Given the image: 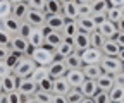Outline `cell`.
I'll list each match as a JSON object with an SVG mask.
<instances>
[{
  "mask_svg": "<svg viewBox=\"0 0 124 103\" xmlns=\"http://www.w3.org/2000/svg\"><path fill=\"white\" fill-rule=\"evenodd\" d=\"M31 58L36 62V65H43V67H50V64L55 60V50L50 48V47H40V48H35L33 50V55Z\"/></svg>",
  "mask_w": 124,
  "mask_h": 103,
  "instance_id": "1",
  "label": "cell"
},
{
  "mask_svg": "<svg viewBox=\"0 0 124 103\" xmlns=\"http://www.w3.org/2000/svg\"><path fill=\"white\" fill-rule=\"evenodd\" d=\"M36 67H38L36 62H35L31 57H23L21 60H19V64H17V67H16L12 72H14L19 79H26V77H31V74L35 72Z\"/></svg>",
  "mask_w": 124,
  "mask_h": 103,
  "instance_id": "2",
  "label": "cell"
},
{
  "mask_svg": "<svg viewBox=\"0 0 124 103\" xmlns=\"http://www.w3.org/2000/svg\"><path fill=\"white\" fill-rule=\"evenodd\" d=\"M100 67H102V70L105 72V74L116 76V74H119V72H122L124 64L119 60V57H105L103 55L102 62H100Z\"/></svg>",
  "mask_w": 124,
  "mask_h": 103,
  "instance_id": "3",
  "label": "cell"
},
{
  "mask_svg": "<svg viewBox=\"0 0 124 103\" xmlns=\"http://www.w3.org/2000/svg\"><path fill=\"white\" fill-rule=\"evenodd\" d=\"M67 65H66V62L62 60L60 57H57L55 55V60L50 64V67H48V76L52 77V79H59V77H64L66 74H67Z\"/></svg>",
  "mask_w": 124,
  "mask_h": 103,
  "instance_id": "4",
  "label": "cell"
},
{
  "mask_svg": "<svg viewBox=\"0 0 124 103\" xmlns=\"http://www.w3.org/2000/svg\"><path fill=\"white\" fill-rule=\"evenodd\" d=\"M81 58H83V64L85 65H91V64H100L102 58H103V53L100 48H86L85 52H81Z\"/></svg>",
  "mask_w": 124,
  "mask_h": 103,
  "instance_id": "5",
  "label": "cell"
},
{
  "mask_svg": "<svg viewBox=\"0 0 124 103\" xmlns=\"http://www.w3.org/2000/svg\"><path fill=\"white\" fill-rule=\"evenodd\" d=\"M26 22H29L33 27H43L46 24V14L43 10H35V9H29L28 16H26Z\"/></svg>",
  "mask_w": 124,
  "mask_h": 103,
  "instance_id": "6",
  "label": "cell"
},
{
  "mask_svg": "<svg viewBox=\"0 0 124 103\" xmlns=\"http://www.w3.org/2000/svg\"><path fill=\"white\" fill-rule=\"evenodd\" d=\"M76 50H74V38H64V41L55 48V55L60 57L62 60H66L69 55H72Z\"/></svg>",
  "mask_w": 124,
  "mask_h": 103,
  "instance_id": "7",
  "label": "cell"
},
{
  "mask_svg": "<svg viewBox=\"0 0 124 103\" xmlns=\"http://www.w3.org/2000/svg\"><path fill=\"white\" fill-rule=\"evenodd\" d=\"M66 79H67L71 88H81L83 82L86 81V76H85L83 69H74V70H67Z\"/></svg>",
  "mask_w": 124,
  "mask_h": 103,
  "instance_id": "8",
  "label": "cell"
},
{
  "mask_svg": "<svg viewBox=\"0 0 124 103\" xmlns=\"http://www.w3.org/2000/svg\"><path fill=\"white\" fill-rule=\"evenodd\" d=\"M17 91L23 95V96H33L36 91H38V84L31 79V77H26V79H19V86H17Z\"/></svg>",
  "mask_w": 124,
  "mask_h": 103,
  "instance_id": "9",
  "label": "cell"
},
{
  "mask_svg": "<svg viewBox=\"0 0 124 103\" xmlns=\"http://www.w3.org/2000/svg\"><path fill=\"white\" fill-rule=\"evenodd\" d=\"M29 48H31V45H29L28 38H23L21 34L12 36V41H10V50H12V52H17V53L26 55Z\"/></svg>",
  "mask_w": 124,
  "mask_h": 103,
  "instance_id": "10",
  "label": "cell"
},
{
  "mask_svg": "<svg viewBox=\"0 0 124 103\" xmlns=\"http://www.w3.org/2000/svg\"><path fill=\"white\" fill-rule=\"evenodd\" d=\"M97 31H98L105 40H114L116 34L119 33V29H117V24H116V22H112V21H108V19H107L102 26H98Z\"/></svg>",
  "mask_w": 124,
  "mask_h": 103,
  "instance_id": "11",
  "label": "cell"
},
{
  "mask_svg": "<svg viewBox=\"0 0 124 103\" xmlns=\"http://www.w3.org/2000/svg\"><path fill=\"white\" fill-rule=\"evenodd\" d=\"M90 47H91V43H90V34H88V33L79 31V33L74 36V50H76L78 53L85 52V50L90 48Z\"/></svg>",
  "mask_w": 124,
  "mask_h": 103,
  "instance_id": "12",
  "label": "cell"
},
{
  "mask_svg": "<svg viewBox=\"0 0 124 103\" xmlns=\"http://www.w3.org/2000/svg\"><path fill=\"white\" fill-rule=\"evenodd\" d=\"M62 16L66 17V21H78V2L69 0L62 4Z\"/></svg>",
  "mask_w": 124,
  "mask_h": 103,
  "instance_id": "13",
  "label": "cell"
},
{
  "mask_svg": "<svg viewBox=\"0 0 124 103\" xmlns=\"http://www.w3.org/2000/svg\"><path fill=\"white\" fill-rule=\"evenodd\" d=\"M66 17L62 16V14H57V16H46V26H48L50 29H54V31H60L64 29L66 26Z\"/></svg>",
  "mask_w": 124,
  "mask_h": 103,
  "instance_id": "14",
  "label": "cell"
},
{
  "mask_svg": "<svg viewBox=\"0 0 124 103\" xmlns=\"http://www.w3.org/2000/svg\"><path fill=\"white\" fill-rule=\"evenodd\" d=\"M79 89H81V93L85 95V98H95V95L100 91V88H98L97 81H93V79H86Z\"/></svg>",
  "mask_w": 124,
  "mask_h": 103,
  "instance_id": "15",
  "label": "cell"
},
{
  "mask_svg": "<svg viewBox=\"0 0 124 103\" xmlns=\"http://www.w3.org/2000/svg\"><path fill=\"white\" fill-rule=\"evenodd\" d=\"M0 26H2V29H5L7 33H10L12 36H16V34H19V29H21V21H17L16 17H9V19H5V21H2L0 22Z\"/></svg>",
  "mask_w": 124,
  "mask_h": 103,
  "instance_id": "16",
  "label": "cell"
},
{
  "mask_svg": "<svg viewBox=\"0 0 124 103\" xmlns=\"http://www.w3.org/2000/svg\"><path fill=\"white\" fill-rule=\"evenodd\" d=\"M2 84H4V93H12V91H17V86H19V77L10 72L9 76H5L2 79Z\"/></svg>",
  "mask_w": 124,
  "mask_h": 103,
  "instance_id": "17",
  "label": "cell"
},
{
  "mask_svg": "<svg viewBox=\"0 0 124 103\" xmlns=\"http://www.w3.org/2000/svg\"><path fill=\"white\" fill-rule=\"evenodd\" d=\"M69 89H71V86H69L66 76L64 77H59V79H54V88H52V93L54 95H64L66 96L69 93Z\"/></svg>",
  "mask_w": 124,
  "mask_h": 103,
  "instance_id": "18",
  "label": "cell"
},
{
  "mask_svg": "<svg viewBox=\"0 0 124 103\" xmlns=\"http://www.w3.org/2000/svg\"><path fill=\"white\" fill-rule=\"evenodd\" d=\"M78 22V27H79V31H83V33H88V34H91L93 31H97V24H95V21H93L91 17H79L76 21Z\"/></svg>",
  "mask_w": 124,
  "mask_h": 103,
  "instance_id": "19",
  "label": "cell"
},
{
  "mask_svg": "<svg viewBox=\"0 0 124 103\" xmlns=\"http://www.w3.org/2000/svg\"><path fill=\"white\" fill-rule=\"evenodd\" d=\"M119 52H121V47L114 40H105L103 47H102V53L105 57H119Z\"/></svg>",
  "mask_w": 124,
  "mask_h": 103,
  "instance_id": "20",
  "label": "cell"
},
{
  "mask_svg": "<svg viewBox=\"0 0 124 103\" xmlns=\"http://www.w3.org/2000/svg\"><path fill=\"white\" fill-rule=\"evenodd\" d=\"M97 84H98V88H100V91H107V93H108V91L116 86L114 76H112V74H105V72H103V74L97 79Z\"/></svg>",
  "mask_w": 124,
  "mask_h": 103,
  "instance_id": "21",
  "label": "cell"
},
{
  "mask_svg": "<svg viewBox=\"0 0 124 103\" xmlns=\"http://www.w3.org/2000/svg\"><path fill=\"white\" fill-rule=\"evenodd\" d=\"M28 41H29V45L33 47V48H40V47L45 45V34L41 33V29L35 27V29H33V33L28 36Z\"/></svg>",
  "mask_w": 124,
  "mask_h": 103,
  "instance_id": "22",
  "label": "cell"
},
{
  "mask_svg": "<svg viewBox=\"0 0 124 103\" xmlns=\"http://www.w3.org/2000/svg\"><path fill=\"white\" fill-rule=\"evenodd\" d=\"M83 72H85V76L86 79H93V81H97L102 74H103V70L100 67V64H91V65H83Z\"/></svg>",
  "mask_w": 124,
  "mask_h": 103,
  "instance_id": "23",
  "label": "cell"
},
{
  "mask_svg": "<svg viewBox=\"0 0 124 103\" xmlns=\"http://www.w3.org/2000/svg\"><path fill=\"white\" fill-rule=\"evenodd\" d=\"M43 12L46 14V16H57V14H62V2H59V0H46Z\"/></svg>",
  "mask_w": 124,
  "mask_h": 103,
  "instance_id": "24",
  "label": "cell"
},
{
  "mask_svg": "<svg viewBox=\"0 0 124 103\" xmlns=\"http://www.w3.org/2000/svg\"><path fill=\"white\" fill-rule=\"evenodd\" d=\"M62 41H64V34H62L60 31H52L50 34H46V38H45V45L55 50Z\"/></svg>",
  "mask_w": 124,
  "mask_h": 103,
  "instance_id": "25",
  "label": "cell"
},
{
  "mask_svg": "<svg viewBox=\"0 0 124 103\" xmlns=\"http://www.w3.org/2000/svg\"><path fill=\"white\" fill-rule=\"evenodd\" d=\"M66 65H67V69L69 70H74V69H83V58H81V53H78V52H74L72 55H69L67 58H66Z\"/></svg>",
  "mask_w": 124,
  "mask_h": 103,
  "instance_id": "26",
  "label": "cell"
},
{
  "mask_svg": "<svg viewBox=\"0 0 124 103\" xmlns=\"http://www.w3.org/2000/svg\"><path fill=\"white\" fill-rule=\"evenodd\" d=\"M28 12H29V5L28 4H17V5H14L12 9V17H16L17 21H26V16H28Z\"/></svg>",
  "mask_w": 124,
  "mask_h": 103,
  "instance_id": "27",
  "label": "cell"
},
{
  "mask_svg": "<svg viewBox=\"0 0 124 103\" xmlns=\"http://www.w3.org/2000/svg\"><path fill=\"white\" fill-rule=\"evenodd\" d=\"M12 9H14V5L9 0H0V22L12 16Z\"/></svg>",
  "mask_w": 124,
  "mask_h": 103,
  "instance_id": "28",
  "label": "cell"
},
{
  "mask_svg": "<svg viewBox=\"0 0 124 103\" xmlns=\"http://www.w3.org/2000/svg\"><path fill=\"white\" fill-rule=\"evenodd\" d=\"M78 33H79V27H78V22L76 21H67L64 29H62V34L64 38H74Z\"/></svg>",
  "mask_w": 124,
  "mask_h": 103,
  "instance_id": "29",
  "label": "cell"
},
{
  "mask_svg": "<svg viewBox=\"0 0 124 103\" xmlns=\"http://www.w3.org/2000/svg\"><path fill=\"white\" fill-rule=\"evenodd\" d=\"M91 9L93 14H107V10L110 9V4H108V0H93Z\"/></svg>",
  "mask_w": 124,
  "mask_h": 103,
  "instance_id": "30",
  "label": "cell"
},
{
  "mask_svg": "<svg viewBox=\"0 0 124 103\" xmlns=\"http://www.w3.org/2000/svg\"><path fill=\"white\" fill-rule=\"evenodd\" d=\"M66 98H67V103H81L85 100V95L81 93L79 88H71L69 93L66 95Z\"/></svg>",
  "mask_w": 124,
  "mask_h": 103,
  "instance_id": "31",
  "label": "cell"
},
{
  "mask_svg": "<svg viewBox=\"0 0 124 103\" xmlns=\"http://www.w3.org/2000/svg\"><path fill=\"white\" fill-rule=\"evenodd\" d=\"M45 77H50V76H48V67H43V65H38V67L35 69V72L31 74V79H33L36 84H38L40 81H43Z\"/></svg>",
  "mask_w": 124,
  "mask_h": 103,
  "instance_id": "32",
  "label": "cell"
},
{
  "mask_svg": "<svg viewBox=\"0 0 124 103\" xmlns=\"http://www.w3.org/2000/svg\"><path fill=\"white\" fill-rule=\"evenodd\" d=\"M108 96H110V101H121V103H124V88L114 86L112 89L108 91Z\"/></svg>",
  "mask_w": 124,
  "mask_h": 103,
  "instance_id": "33",
  "label": "cell"
},
{
  "mask_svg": "<svg viewBox=\"0 0 124 103\" xmlns=\"http://www.w3.org/2000/svg\"><path fill=\"white\" fill-rule=\"evenodd\" d=\"M90 43H91L93 48H100V50H102L103 43H105V38H103L98 31H93V33L90 34Z\"/></svg>",
  "mask_w": 124,
  "mask_h": 103,
  "instance_id": "34",
  "label": "cell"
},
{
  "mask_svg": "<svg viewBox=\"0 0 124 103\" xmlns=\"http://www.w3.org/2000/svg\"><path fill=\"white\" fill-rule=\"evenodd\" d=\"M121 17H122V9L121 7H110L107 10V19L108 21H112V22H119L121 21Z\"/></svg>",
  "mask_w": 124,
  "mask_h": 103,
  "instance_id": "35",
  "label": "cell"
},
{
  "mask_svg": "<svg viewBox=\"0 0 124 103\" xmlns=\"http://www.w3.org/2000/svg\"><path fill=\"white\" fill-rule=\"evenodd\" d=\"M91 16H93L91 4H78V19L79 17H91Z\"/></svg>",
  "mask_w": 124,
  "mask_h": 103,
  "instance_id": "36",
  "label": "cell"
},
{
  "mask_svg": "<svg viewBox=\"0 0 124 103\" xmlns=\"http://www.w3.org/2000/svg\"><path fill=\"white\" fill-rule=\"evenodd\" d=\"M33 98L38 101V103H52V100H54V95L52 93H46V91H36L35 95H33Z\"/></svg>",
  "mask_w": 124,
  "mask_h": 103,
  "instance_id": "37",
  "label": "cell"
},
{
  "mask_svg": "<svg viewBox=\"0 0 124 103\" xmlns=\"http://www.w3.org/2000/svg\"><path fill=\"white\" fill-rule=\"evenodd\" d=\"M52 88H54V79H52V77H45L43 81L38 82V89H40V91L52 93ZM52 95H54V93H52Z\"/></svg>",
  "mask_w": 124,
  "mask_h": 103,
  "instance_id": "38",
  "label": "cell"
},
{
  "mask_svg": "<svg viewBox=\"0 0 124 103\" xmlns=\"http://www.w3.org/2000/svg\"><path fill=\"white\" fill-rule=\"evenodd\" d=\"M10 41H12V34L2 29V26H0V47H10Z\"/></svg>",
  "mask_w": 124,
  "mask_h": 103,
  "instance_id": "39",
  "label": "cell"
},
{
  "mask_svg": "<svg viewBox=\"0 0 124 103\" xmlns=\"http://www.w3.org/2000/svg\"><path fill=\"white\" fill-rule=\"evenodd\" d=\"M33 29H35V27L31 26L29 22L23 21V22H21V29H19V34H21L23 38H28V36H29L31 33H33Z\"/></svg>",
  "mask_w": 124,
  "mask_h": 103,
  "instance_id": "40",
  "label": "cell"
},
{
  "mask_svg": "<svg viewBox=\"0 0 124 103\" xmlns=\"http://www.w3.org/2000/svg\"><path fill=\"white\" fill-rule=\"evenodd\" d=\"M93 100H95V103H110V96L107 91H98Z\"/></svg>",
  "mask_w": 124,
  "mask_h": 103,
  "instance_id": "41",
  "label": "cell"
},
{
  "mask_svg": "<svg viewBox=\"0 0 124 103\" xmlns=\"http://www.w3.org/2000/svg\"><path fill=\"white\" fill-rule=\"evenodd\" d=\"M45 2H46V0H28V5H29V9L43 10L45 9Z\"/></svg>",
  "mask_w": 124,
  "mask_h": 103,
  "instance_id": "42",
  "label": "cell"
},
{
  "mask_svg": "<svg viewBox=\"0 0 124 103\" xmlns=\"http://www.w3.org/2000/svg\"><path fill=\"white\" fill-rule=\"evenodd\" d=\"M91 19L95 21V24H97V27H98V26H102V24L107 21V14H93Z\"/></svg>",
  "mask_w": 124,
  "mask_h": 103,
  "instance_id": "43",
  "label": "cell"
},
{
  "mask_svg": "<svg viewBox=\"0 0 124 103\" xmlns=\"http://www.w3.org/2000/svg\"><path fill=\"white\" fill-rule=\"evenodd\" d=\"M10 69H9V65H7V62H0V77H5V76H9L10 74Z\"/></svg>",
  "mask_w": 124,
  "mask_h": 103,
  "instance_id": "44",
  "label": "cell"
},
{
  "mask_svg": "<svg viewBox=\"0 0 124 103\" xmlns=\"http://www.w3.org/2000/svg\"><path fill=\"white\" fill-rule=\"evenodd\" d=\"M10 55V47H0V62H5Z\"/></svg>",
  "mask_w": 124,
  "mask_h": 103,
  "instance_id": "45",
  "label": "cell"
},
{
  "mask_svg": "<svg viewBox=\"0 0 124 103\" xmlns=\"http://www.w3.org/2000/svg\"><path fill=\"white\" fill-rule=\"evenodd\" d=\"M114 82H116V86L124 88V72H119V74L114 76Z\"/></svg>",
  "mask_w": 124,
  "mask_h": 103,
  "instance_id": "46",
  "label": "cell"
},
{
  "mask_svg": "<svg viewBox=\"0 0 124 103\" xmlns=\"http://www.w3.org/2000/svg\"><path fill=\"white\" fill-rule=\"evenodd\" d=\"M114 41L117 43L121 48H124V33H117V34H116V38H114Z\"/></svg>",
  "mask_w": 124,
  "mask_h": 103,
  "instance_id": "47",
  "label": "cell"
},
{
  "mask_svg": "<svg viewBox=\"0 0 124 103\" xmlns=\"http://www.w3.org/2000/svg\"><path fill=\"white\" fill-rule=\"evenodd\" d=\"M52 103H67V98H66L64 95H54Z\"/></svg>",
  "mask_w": 124,
  "mask_h": 103,
  "instance_id": "48",
  "label": "cell"
},
{
  "mask_svg": "<svg viewBox=\"0 0 124 103\" xmlns=\"http://www.w3.org/2000/svg\"><path fill=\"white\" fill-rule=\"evenodd\" d=\"M110 7H124V0H108Z\"/></svg>",
  "mask_w": 124,
  "mask_h": 103,
  "instance_id": "49",
  "label": "cell"
},
{
  "mask_svg": "<svg viewBox=\"0 0 124 103\" xmlns=\"http://www.w3.org/2000/svg\"><path fill=\"white\" fill-rule=\"evenodd\" d=\"M0 103H9V95L7 93H0Z\"/></svg>",
  "mask_w": 124,
  "mask_h": 103,
  "instance_id": "50",
  "label": "cell"
},
{
  "mask_svg": "<svg viewBox=\"0 0 124 103\" xmlns=\"http://www.w3.org/2000/svg\"><path fill=\"white\" fill-rule=\"evenodd\" d=\"M117 29H119V33H124V17H121V21L117 22Z\"/></svg>",
  "mask_w": 124,
  "mask_h": 103,
  "instance_id": "51",
  "label": "cell"
},
{
  "mask_svg": "<svg viewBox=\"0 0 124 103\" xmlns=\"http://www.w3.org/2000/svg\"><path fill=\"white\" fill-rule=\"evenodd\" d=\"M119 60L124 64V48H121V52H119Z\"/></svg>",
  "mask_w": 124,
  "mask_h": 103,
  "instance_id": "52",
  "label": "cell"
},
{
  "mask_svg": "<svg viewBox=\"0 0 124 103\" xmlns=\"http://www.w3.org/2000/svg\"><path fill=\"white\" fill-rule=\"evenodd\" d=\"M9 2H10L12 5H17V4H23L24 0H9ZM24 4H26V2H24Z\"/></svg>",
  "mask_w": 124,
  "mask_h": 103,
  "instance_id": "53",
  "label": "cell"
},
{
  "mask_svg": "<svg viewBox=\"0 0 124 103\" xmlns=\"http://www.w3.org/2000/svg\"><path fill=\"white\" fill-rule=\"evenodd\" d=\"M24 103H38V101H36V100H35L33 96H29V98H28V100H26Z\"/></svg>",
  "mask_w": 124,
  "mask_h": 103,
  "instance_id": "54",
  "label": "cell"
},
{
  "mask_svg": "<svg viewBox=\"0 0 124 103\" xmlns=\"http://www.w3.org/2000/svg\"><path fill=\"white\" fill-rule=\"evenodd\" d=\"M81 103H95V100H93V98H85Z\"/></svg>",
  "mask_w": 124,
  "mask_h": 103,
  "instance_id": "55",
  "label": "cell"
},
{
  "mask_svg": "<svg viewBox=\"0 0 124 103\" xmlns=\"http://www.w3.org/2000/svg\"><path fill=\"white\" fill-rule=\"evenodd\" d=\"M74 2H78V4H90L91 0H74Z\"/></svg>",
  "mask_w": 124,
  "mask_h": 103,
  "instance_id": "56",
  "label": "cell"
},
{
  "mask_svg": "<svg viewBox=\"0 0 124 103\" xmlns=\"http://www.w3.org/2000/svg\"><path fill=\"white\" fill-rule=\"evenodd\" d=\"M0 93H4V84H2V77H0Z\"/></svg>",
  "mask_w": 124,
  "mask_h": 103,
  "instance_id": "57",
  "label": "cell"
},
{
  "mask_svg": "<svg viewBox=\"0 0 124 103\" xmlns=\"http://www.w3.org/2000/svg\"><path fill=\"white\" fill-rule=\"evenodd\" d=\"M59 2H62V4H66V2H69V0H59Z\"/></svg>",
  "mask_w": 124,
  "mask_h": 103,
  "instance_id": "58",
  "label": "cell"
},
{
  "mask_svg": "<svg viewBox=\"0 0 124 103\" xmlns=\"http://www.w3.org/2000/svg\"><path fill=\"white\" fill-rule=\"evenodd\" d=\"M122 72H124V69H122Z\"/></svg>",
  "mask_w": 124,
  "mask_h": 103,
  "instance_id": "59",
  "label": "cell"
}]
</instances>
